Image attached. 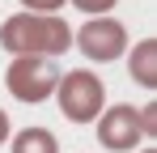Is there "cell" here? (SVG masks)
Masks as SVG:
<instances>
[{"label":"cell","mask_w":157,"mask_h":153,"mask_svg":"<svg viewBox=\"0 0 157 153\" xmlns=\"http://www.w3.org/2000/svg\"><path fill=\"white\" fill-rule=\"evenodd\" d=\"M140 136H149V140L157 136V106H153V102L140 106Z\"/></svg>","instance_id":"obj_9"},{"label":"cell","mask_w":157,"mask_h":153,"mask_svg":"<svg viewBox=\"0 0 157 153\" xmlns=\"http://www.w3.org/2000/svg\"><path fill=\"white\" fill-rule=\"evenodd\" d=\"M72 43L81 47L85 60H94V64H110V60H119V55L128 51V30H123V22H115V17L106 13V17H89V22L77 30Z\"/></svg>","instance_id":"obj_4"},{"label":"cell","mask_w":157,"mask_h":153,"mask_svg":"<svg viewBox=\"0 0 157 153\" xmlns=\"http://www.w3.org/2000/svg\"><path fill=\"white\" fill-rule=\"evenodd\" d=\"M55 102L68 124H94L106 106V85L94 68H72L55 81Z\"/></svg>","instance_id":"obj_2"},{"label":"cell","mask_w":157,"mask_h":153,"mask_svg":"<svg viewBox=\"0 0 157 153\" xmlns=\"http://www.w3.org/2000/svg\"><path fill=\"white\" fill-rule=\"evenodd\" d=\"M55 81H59V68L47 55H17L4 73V85L17 102H43L55 94Z\"/></svg>","instance_id":"obj_3"},{"label":"cell","mask_w":157,"mask_h":153,"mask_svg":"<svg viewBox=\"0 0 157 153\" xmlns=\"http://www.w3.org/2000/svg\"><path fill=\"white\" fill-rule=\"evenodd\" d=\"M13 153H59V140L47 128H21L13 136Z\"/></svg>","instance_id":"obj_7"},{"label":"cell","mask_w":157,"mask_h":153,"mask_svg":"<svg viewBox=\"0 0 157 153\" xmlns=\"http://www.w3.org/2000/svg\"><path fill=\"white\" fill-rule=\"evenodd\" d=\"M144 153H157V149H144Z\"/></svg>","instance_id":"obj_12"},{"label":"cell","mask_w":157,"mask_h":153,"mask_svg":"<svg viewBox=\"0 0 157 153\" xmlns=\"http://www.w3.org/2000/svg\"><path fill=\"white\" fill-rule=\"evenodd\" d=\"M72 9H81V13H89V17H106L119 0H68Z\"/></svg>","instance_id":"obj_8"},{"label":"cell","mask_w":157,"mask_h":153,"mask_svg":"<svg viewBox=\"0 0 157 153\" xmlns=\"http://www.w3.org/2000/svg\"><path fill=\"white\" fill-rule=\"evenodd\" d=\"M128 73L136 85L144 89H157V38H140L128 55Z\"/></svg>","instance_id":"obj_6"},{"label":"cell","mask_w":157,"mask_h":153,"mask_svg":"<svg viewBox=\"0 0 157 153\" xmlns=\"http://www.w3.org/2000/svg\"><path fill=\"white\" fill-rule=\"evenodd\" d=\"M9 128H13V124H9V115H4V111H0V145H4V140H9Z\"/></svg>","instance_id":"obj_11"},{"label":"cell","mask_w":157,"mask_h":153,"mask_svg":"<svg viewBox=\"0 0 157 153\" xmlns=\"http://www.w3.org/2000/svg\"><path fill=\"white\" fill-rule=\"evenodd\" d=\"M0 47L13 55H64L72 47V30L68 22H59L55 13H13L9 22L0 26Z\"/></svg>","instance_id":"obj_1"},{"label":"cell","mask_w":157,"mask_h":153,"mask_svg":"<svg viewBox=\"0 0 157 153\" xmlns=\"http://www.w3.org/2000/svg\"><path fill=\"white\" fill-rule=\"evenodd\" d=\"M68 0H21V9L26 13H59Z\"/></svg>","instance_id":"obj_10"},{"label":"cell","mask_w":157,"mask_h":153,"mask_svg":"<svg viewBox=\"0 0 157 153\" xmlns=\"http://www.w3.org/2000/svg\"><path fill=\"white\" fill-rule=\"evenodd\" d=\"M94 124H98L102 149H110V153H128V149H136V140H144V136H140V111H136L132 102L102 106V115H98Z\"/></svg>","instance_id":"obj_5"}]
</instances>
